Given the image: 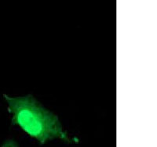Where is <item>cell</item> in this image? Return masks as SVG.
<instances>
[{
  "instance_id": "6da1fadb",
  "label": "cell",
  "mask_w": 157,
  "mask_h": 147,
  "mask_svg": "<svg viewBox=\"0 0 157 147\" xmlns=\"http://www.w3.org/2000/svg\"><path fill=\"white\" fill-rule=\"evenodd\" d=\"M12 114V124L19 126L24 131L40 144L54 139L69 142L70 138L64 131L58 117L43 107L31 95L10 97L4 95Z\"/></svg>"
}]
</instances>
